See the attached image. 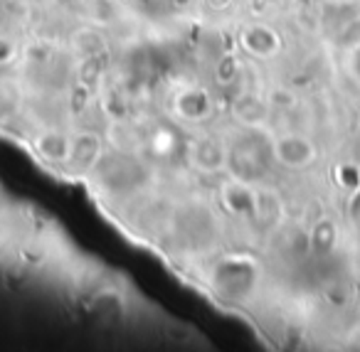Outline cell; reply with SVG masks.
<instances>
[{"instance_id": "obj_2", "label": "cell", "mask_w": 360, "mask_h": 352, "mask_svg": "<svg viewBox=\"0 0 360 352\" xmlns=\"http://www.w3.org/2000/svg\"><path fill=\"white\" fill-rule=\"evenodd\" d=\"M188 155H191L193 168H198L200 173L215 175V173H220V170H225L230 150L225 148V141L207 133L188 145Z\"/></svg>"}, {"instance_id": "obj_1", "label": "cell", "mask_w": 360, "mask_h": 352, "mask_svg": "<svg viewBox=\"0 0 360 352\" xmlns=\"http://www.w3.org/2000/svg\"><path fill=\"white\" fill-rule=\"evenodd\" d=\"M104 158V138L96 131H77L72 136L70 143V160H67V170L82 175V173H94V168Z\"/></svg>"}]
</instances>
